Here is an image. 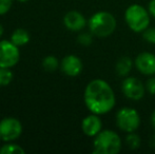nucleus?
<instances>
[{
    "instance_id": "27",
    "label": "nucleus",
    "mask_w": 155,
    "mask_h": 154,
    "mask_svg": "<svg viewBox=\"0 0 155 154\" xmlns=\"http://www.w3.org/2000/svg\"><path fill=\"white\" fill-rule=\"evenodd\" d=\"M17 1H19V2H27V1H29V0H17Z\"/></svg>"
},
{
    "instance_id": "20",
    "label": "nucleus",
    "mask_w": 155,
    "mask_h": 154,
    "mask_svg": "<svg viewBox=\"0 0 155 154\" xmlns=\"http://www.w3.org/2000/svg\"><path fill=\"white\" fill-rule=\"evenodd\" d=\"M143 38L150 43H155V28H148L143 32Z\"/></svg>"
},
{
    "instance_id": "21",
    "label": "nucleus",
    "mask_w": 155,
    "mask_h": 154,
    "mask_svg": "<svg viewBox=\"0 0 155 154\" xmlns=\"http://www.w3.org/2000/svg\"><path fill=\"white\" fill-rule=\"evenodd\" d=\"M13 0H0V16L4 15L11 10Z\"/></svg>"
},
{
    "instance_id": "14",
    "label": "nucleus",
    "mask_w": 155,
    "mask_h": 154,
    "mask_svg": "<svg viewBox=\"0 0 155 154\" xmlns=\"http://www.w3.org/2000/svg\"><path fill=\"white\" fill-rule=\"evenodd\" d=\"M132 67H133V61L130 57H121L117 61L115 70H116V73L118 76L126 77L131 72Z\"/></svg>"
},
{
    "instance_id": "16",
    "label": "nucleus",
    "mask_w": 155,
    "mask_h": 154,
    "mask_svg": "<svg viewBox=\"0 0 155 154\" xmlns=\"http://www.w3.org/2000/svg\"><path fill=\"white\" fill-rule=\"evenodd\" d=\"M42 67L47 72H54V71L57 70V68L59 67V61H58V59L55 56L49 55L43 58Z\"/></svg>"
},
{
    "instance_id": "12",
    "label": "nucleus",
    "mask_w": 155,
    "mask_h": 154,
    "mask_svg": "<svg viewBox=\"0 0 155 154\" xmlns=\"http://www.w3.org/2000/svg\"><path fill=\"white\" fill-rule=\"evenodd\" d=\"M81 129L87 136L95 137L102 130V123L99 115L92 113L84 117L81 121Z\"/></svg>"
},
{
    "instance_id": "5",
    "label": "nucleus",
    "mask_w": 155,
    "mask_h": 154,
    "mask_svg": "<svg viewBox=\"0 0 155 154\" xmlns=\"http://www.w3.org/2000/svg\"><path fill=\"white\" fill-rule=\"evenodd\" d=\"M140 125V116L134 108H121L116 113V126L124 132H135Z\"/></svg>"
},
{
    "instance_id": "4",
    "label": "nucleus",
    "mask_w": 155,
    "mask_h": 154,
    "mask_svg": "<svg viewBox=\"0 0 155 154\" xmlns=\"http://www.w3.org/2000/svg\"><path fill=\"white\" fill-rule=\"evenodd\" d=\"M124 20L135 33H143L150 25V13L140 4H132L124 12Z\"/></svg>"
},
{
    "instance_id": "8",
    "label": "nucleus",
    "mask_w": 155,
    "mask_h": 154,
    "mask_svg": "<svg viewBox=\"0 0 155 154\" xmlns=\"http://www.w3.org/2000/svg\"><path fill=\"white\" fill-rule=\"evenodd\" d=\"M121 91L127 98L131 100H139L145 95L146 87L136 77H126L121 84Z\"/></svg>"
},
{
    "instance_id": "2",
    "label": "nucleus",
    "mask_w": 155,
    "mask_h": 154,
    "mask_svg": "<svg viewBox=\"0 0 155 154\" xmlns=\"http://www.w3.org/2000/svg\"><path fill=\"white\" fill-rule=\"evenodd\" d=\"M116 25L115 17L106 11H99L93 14L88 21L90 32L94 36L99 38H106L112 35L116 29Z\"/></svg>"
},
{
    "instance_id": "15",
    "label": "nucleus",
    "mask_w": 155,
    "mask_h": 154,
    "mask_svg": "<svg viewBox=\"0 0 155 154\" xmlns=\"http://www.w3.org/2000/svg\"><path fill=\"white\" fill-rule=\"evenodd\" d=\"M25 150L19 145L13 144L12 142L6 143L0 148V154H23Z\"/></svg>"
},
{
    "instance_id": "7",
    "label": "nucleus",
    "mask_w": 155,
    "mask_h": 154,
    "mask_svg": "<svg viewBox=\"0 0 155 154\" xmlns=\"http://www.w3.org/2000/svg\"><path fill=\"white\" fill-rule=\"evenodd\" d=\"M22 123L15 117H5L0 120V139L5 143L14 142L22 133Z\"/></svg>"
},
{
    "instance_id": "13",
    "label": "nucleus",
    "mask_w": 155,
    "mask_h": 154,
    "mask_svg": "<svg viewBox=\"0 0 155 154\" xmlns=\"http://www.w3.org/2000/svg\"><path fill=\"white\" fill-rule=\"evenodd\" d=\"M30 34L25 29H16L11 35V41L17 47H23L30 42Z\"/></svg>"
},
{
    "instance_id": "22",
    "label": "nucleus",
    "mask_w": 155,
    "mask_h": 154,
    "mask_svg": "<svg viewBox=\"0 0 155 154\" xmlns=\"http://www.w3.org/2000/svg\"><path fill=\"white\" fill-rule=\"evenodd\" d=\"M146 89L152 95H155V76L149 78V80L146 84Z\"/></svg>"
},
{
    "instance_id": "11",
    "label": "nucleus",
    "mask_w": 155,
    "mask_h": 154,
    "mask_svg": "<svg viewBox=\"0 0 155 154\" xmlns=\"http://www.w3.org/2000/svg\"><path fill=\"white\" fill-rule=\"evenodd\" d=\"M63 25L72 32H79L87 25V19L78 11H70L63 17Z\"/></svg>"
},
{
    "instance_id": "3",
    "label": "nucleus",
    "mask_w": 155,
    "mask_h": 154,
    "mask_svg": "<svg viewBox=\"0 0 155 154\" xmlns=\"http://www.w3.org/2000/svg\"><path fill=\"white\" fill-rule=\"evenodd\" d=\"M121 150V139L112 130H101L93 142L95 154H117Z\"/></svg>"
},
{
    "instance_id": "6",
    "label": "nucleus",
    "mask_w": 155,
    "mask_h": 154,
    "mask_svg": "<svg viewBox=\"0 0 155 154\" xmlns=\"http://www.w3.org/2000/svg\"><path fill=\"white\" fill-rule=\"evenodd\" d=\"M20 59L19 47L11 40H0V67L13 68Z\"/></svg>"
},
{
    "instance_id": "18",
    "label": "nucleus",
    "mask_w": 155,
    "mask_h": 154,
    "mask_svg": "<svg viewBox=\"0 0 155 154\" xmlns=\"http://www.w3.org/2000/svg\"><path fill=\"white\" fill-rule=\"evenodd\" d=\"M126 144L129 148L137 149L140 146V138L134 132H131V133H128V135L126 136Z\"/></svg>"
},
{
    "instance_id": "9",
    "label": "nucleus",
    "mask_w": 155,
    "mask_h": 154,
    "mask_svg": "<svg viewBox=\"0 0 155 154\" xmlns=\"http://www.w3.org/2000/svg\"><path fill=\"white\" fill-rule=\"evenodd\" d=\"M135 67L143 75H155V55L150 52H143L135 58Z\"/></svg>"
},
{
    "instance_id": "24",
    "label": "nucleus",
    "mask_w": 155,
    "mask_h": 154,
    "mask_svg": "<svg viewBox=\"0 0 155 154\" xmlns=\"http://www.w3.org/2000/svg\"><path fill=\"white\" fill-rule=\"evenodd\" d=\"M151 125H152V127H153V129L155 130V110L151 115Z\"/></svg>"
},
{
    "instance_id": "17",
    "label": "nucleus",
    "mask_w": 155,
    "mask_h": 154,
    "mask_svg": "<svg viewBox=\"0 0 155 154\" xmlns=\"http://www.w3.org/2000/svg\"><path fill=\"white\" fill-rule=\"evenodd\" d=\"M14 74L10 68H1L0 67V87H5L12 82Z\"/></svg>"
},
{
    "instance_id": "23",
    "label": "nucleus",
    "mask_w": 155,
    "mask_h": 154,
    "mask_svg": "<svg viewBox=\"0 0 155 154\" xmlns=\"http://www.w3.org/2000/svg\"><path fill=\"white\" fill-rule=\"evenodd\" d=\"M148 11H149L150 15L155 17V0H151L149 2V6H148Z\"/></svg>"
},
{
    "instance_id": "10",
    "label": "nucleus",
    "mask_w": 155,
    "mask_h": 154,
    "mask_svg": "<svg viewBox=\"0 0 155 154\" xmlns=\"http://www.w3.org/2000/svg\"><path fill=\"white\" fill-rule=\"evenodd\" d=\"M84 64L79 57L75 55H68L60 62V69L67 76L75 77L81 73Z\"/></svg>"
},
{
    "instance_id": "1",
    "label": "nucleus",
    "mask_w": 155,
    "mask_h": 154,
    "mask_svg": "<svg viewBox=\"0 0 155 154\" xmlns=\"http://www.w3.org/2000/svg\"><path fill=\"white\" fill-rule=\"evenodd\" d=\"M84 100L91 113L107 114L115 107L116 97L112 87L104 79H93L84 89Z\"/></svg>"
},
{
    "instance_id": "19",
    "label": "nucleus",
    "mask_w": 155,
    "mask_h": 154,
    "mask_svg": "<svg viewBox=\"0 0 155 154\" xmlns=\"http://www.w3.org/2000/svg\"><path fill=\"white\" fill-rule=\"evenodd\" d=\"M92 36H94L92 33H91V34L90 33H82V34H80V35L78 36L77 40L81 45L88 47V45H90L91 43H92V41H93Z\"/></svg>"
},
{
    "instance_id": "25",
    "label": "nucleus",
    "mask_w": 155,
    "mask_h": 154,
    "mask_svg": "<svg viewBox=\"0 0 155 154\" xmlns=\"http://www.w3.org/2000/svg\"><path fill=\"white\" fill-rule=\"evenodd\" d=\"M4 33V30H3V27H2L1 25H0V38L2 37V35H3Z\"/></svg>"
},
{
    "instance_id": "26",
    "label": "nucleus",
    "mask_w": 155,
    "mask_h": 154,
    "mask_svg": "<svg viewBox=\"0 0 155 154\" xmlns=\"http://www.w3.org/2000/svg\"><path fill=\"white\" fill-rule=\"evenodd\" d=\"M151 146L155 147V136H152V138H151Z\"/></svg>"
}]
</instances>
